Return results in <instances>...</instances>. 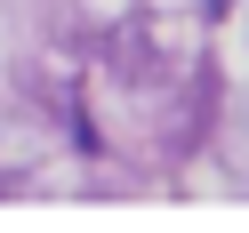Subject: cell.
Returning a JSON list of instances; mask_svg holds the SVG:
<instances>
[{"instance_id": "cell-2", "label": "cell", "mask_w": 249, "mask_h": 233, "mask_svg": "<svg viewBox=\"0 0 249 233\" xmlns=\"http://www.w3.org/2000/svg\"><path fill=\"white\" fill-rule=\"evenodd\" d=\"M201 8H209V17H225V8H233V0H201Z\"/></svg>"}, {"instance_id": "cell-1", "label": "cell", "mask_w": 249, "mask_h": 233, "mask_svg": "<svg viewBox=\"0 0 249 233\" xmlns=\"http://www.w3.org/2000/svg\"><path fill=\"white\" fill-rule=\"evenodd\" d=\"M105 72H113L121 89H153V81H161V56H153V24H145V17L113 24V40H105Z\"/></svg>"}, {"instance_id": "cell-3", "label": "cell", "mask_w": 249, "mask_h": 233, "mask_svg": "<svg viewBox=\"0 0 249 233\" xmlns=\"http://www.w3.org/2000/svg\"><path fill=\"white\" fill-rule=\"evenodd\" d=\"M0 193H8V185H0Z\"/></svg>"}]
</instances>
